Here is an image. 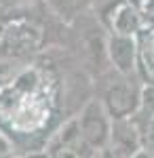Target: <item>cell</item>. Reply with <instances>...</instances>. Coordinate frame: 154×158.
Instances as JSON below:
<instances>
[{
	"instance_id": "6da1fadb",
	"label": "cell",
	"mask_w": 154,
	"mask_h": 158,
	"mask_svg": "<svg viewBox=\"0 0 154 158\" xmlns=\"http://www.w3.org/2000/svg\"><path fill=\"white\" fill-rule=\"evenodd\" d=\"M55 85L47 70L28 65L0 82V118L21 135L42 131L53 116Z\"/></svg>"
},
{
	"instance_id": "7a4b0ae2",
	"label": "cell",
	"mask_w": 154,
	"mask_h": 158,
	"mask_svg": "<svg viewBox=\"0 0 154 158\" xmlns=\"http://www.w3.org/2000/svg\"><path fill=\"white\" fill-rule=\"evenodd\" d=\"M45 44V30L32 19L15 17L0 23V55L28 57Z\"/></svg>"
},
{
	"instance_id": "3957f363",
	"label": "cell",
	"mask_w": 154,
	"mask_h": 158,
	"mask_svg": "<svg viewBox=\"0 0 154 158\" xmlns=\"http://www.w3.org/2000/svg\"><path fill=\"white\" fill-rule=\"evenodd\" d=\"M78 127H80L83 139L91 146V150H104L110 146L112 120H110V114L104 101L91 99L84 106L83 114L78 116Z\"/></svg>"
},
{
	"instance_id": "277c9868",
	"label": "cell",
	"mask_w": 154,
	"mask_h": 158,
	"mask_svg": "<svg viewBox=\"0 0 154 158\" xmlns=\"http://www.w3.org/2000/svg\"><path fill=\"white\" fill-rule=\"evenodd\" d=\"M104 106L110 118H131L142 108V93L131 82H116L108 89Z\"/></svg>"
},
{
	"instance_id": "5b68a950",
	"label": "cell",
	"mask_w": 154,
	"mask_h": 158,
	"mask_svg": "<svg viewBox=\"0 0 154 158\" xmlns=\"http://www.w3.org/2000/svg\"><path fill=\"white\" fill-rule=\"evenodd\" d=\"M106 23L112 34L122 36H137L143 27V19L137 6L129 0H120L106 11Z\"/></svg>"
},
{
	"instance_id": "8992f818",
	"label": "cell",
	"mask_w": 154,
	"mask_h": 158,
	"mask_svg": "<svg viewBox=\"0 0 154 158\" xmlns=\"http://www.w3.org/2000/svg\"><path fill=\"white\" fill-rule=\"evenodd\" d=\"M47 150L51 156H87V152H83V150H91V146L83 139L78 118L68 122L59 133L51 139Z\"/></svg>"
},
{
	"instance_id": "52a82bcc",
	"label": "cell",
	"mask_w": 154,
	"mask_h": 158,
	"mask_svg": "<svg viewBox=\"0 0 154 158\" xmlns=\"http://www.w3.org/2000/svg\"><path fill=\"white\" fill-rule=\"evenodd\" d=\"M108 55L114 68L122 76H131L137 70V40L135 36L112 34L108 40Z\"/></svg>"
},
{
	"instance_id": "ba28073f",
	"label": "cell",
	"mask_w": 154,
	"mask_h": 158,
	"mask_svg": "<svg viewBox=\"0 0 154 158\" xmlns=\"http://www.w3.org/2000/svg\"><path fill=\"white\" fill-rule=\"evenodd\" d=\"M110 146L114 154L120 156H133L142 150V137L139 127H135L131 118H112V131H110Z\"/></svg>"
},
{
	"instance_id": "9c48e42d",
	"label": "cell",
	"mask_w": 154,
	"mask_h": 158,
	"mask_svg": "<svg viewBox=\"0 0 154 158\" xmlns=\"http://www.w3.org/2000/svg\"><path fill=\"white\" fill-rule=\"evenodd\" d=\"M137 70L148 85L154 86V23L139 32L137 38Z\"/></svg>"
},
{
	"instance_id": "30bf717a",
	"label": "cell",
	"mask_w": 154,
	"mask_h": 158,
	"mask_svg": "<svg viewBox=\"0 0 154 158\" xmlns=\"http://www.w3.org/2000/svg\"><path fill=\"white\" fill-rule=\"evenodd\" d=\"M139 137H142V150L154 154V110L139 124Z\"/></svg>"
},
{
	"instance_id": "8fae6325",
	"label": "cell",
	"mask_w": 154,
	"mask_h": 158,
	"mask_svg": "<svg viewBox=\"0 0 154 158\" xmlns=\"http://www.w3.org/2000/svg\"><path fill=\"white\" fill-rule=\"evenodd\" d=\"M135 6H137L139 15H142L143 23L152 25L154 23V0H137Z\"/></svg>"
},
{
	"instance_id": "7c38bea8",
	"label": "cell",
	"mask_w": 154,
	"mask_h": 158,
	"mask_svg": "<svg viewBox=\"0 0 154 158\" xmlns=\"http://www.w3.org/2000/svg\"><path fill=\"white\" fill-rule=\"evenodd\" d=\"M6 154H11V143L4 135H0V156H6Z\"/></svg>"
},
{
	"instance_id": "4fadbf2b",
	"label": "cell",
	"mask_w": 154,
	"mask_h": 158,
	"mask_svg": "<svg viewBox=\"0 0 154 158\" xmlns=\"http://www.w3.org/2000/svg\"><path fill=\"white\" fill-rule=\"evenodd\" d=\"M61 4H68V6H80L84 0H59Z\"/></svg>"
}]
</instances>
